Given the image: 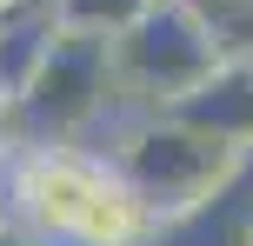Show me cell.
Wrapping results in <instances>:
<instances>
[{
	"label": "cell",
	"instance_id": "30bf717a",
	"mask_svg": "<svg viewBox=\"0 0 253 246\" xmlns=\"http://www.w3.org/2000/svg\"><path fill=\"white\" fill-rule=\"evenodd\" d=\"M0 127H7V100H0Z\"/></svg>",
	"mask_w": 253,
	"mask_h": 246
},
{
	"label": "cell",
	"instance_id": "8fae6325",
	"mask_svg": "<svg viewBox=\"0 0 253 246\" xmlns=\"http://www.w3.org/2000/svg\"><path fill=\"white\" fill-rule=\"evenodd\" d=\"M247 246H253V220H247Z\"/></svg>",
	"mask_w": 253,
	"mask_h": 246
},
{
	"label": "cell",
	"instance_id": "5b68a950",
	"mask_svg": "<svg viewBox=\"0 0 253 246\" xmlns=\"http://www.w3.org/2000/svg\"><path fill=\"white\" fill-rule=\"evenodd\" d=\"M100 173H107V167H93V160H80V153L40 146V153L13 173V193H20V207H27V220H34V226L74 240V226H80V213H87Z\"/></svg>",
	"mask_w": 253,
	"mask_h": 246
},
{
	"label": "cell",
	"instance_id": "ba28073f",
	"mask_svg": "<svg viewBox=\"0 0 253 246\" xmlns=\"http://www.w3.org/2000/svg\"><path fill=\"white\" fill-rule=\"evenodd\" d=\"M0 246H27V240H20V233H13V226H0Z\"/></svg>",
	"mask_w": 253,
	"mask_h": 246
},
{
	"label": "cell",
	"instance_id": "52a82bcc",
	"mask_svg": "<svg viewBox=\"0 0 253 246\" xmlns=\"http://www.w3.org/2000/svg\"><path fill=\"white\" fill-rule=\"evenodd\" d=\"M60 34H93V40H120L153 0H47Z\"/></svg>",
	"mask_w": 253,
	"mask_h": 246
},
{
	"label": "cell",
	"instance_id": "3957f363",
	"mask_svg": "<svg viewBox=\"0 0 253 246\" xmlns=\"http://www.w3.org/2000/svg\"><path fill=\"white\" fill-rule=\"evenodd\" d=\"M107 80H114V40H93V34H53L47 60H40L34 87L20 93V106L13 113L27 120V127L40 133H74L80 120L100 113V93Z\"/></svg>",
	"mask_w": 253,
	"mask_h": 246
},
{
	"label": "cell",
	"instance_id": "6da1fadb",
	"mask_svg": "<svg viewBox=\"0 0 253 246\" xmlns=\"http://www.w3.org/2000/svg\"><path fill=\"white\" fill-rule=\"evenodd\" d=\"M220 60H227V40L193 0H153L114 40V80H126L133 93H147L160 106L187 100Z\"/></svg>",
	"mask_w": 253,
	"mask_h": 246
},
{
	"label": "cell",
	"instance_id": "7a4b0ae2",
	"mask_svg": "<svg viewBox=\"0 0 253 246\" xmlns=\"http://www.w3.org/2000/svg\"><path fill=\"white\" fill-rule=\"evenodd\" d=\"M240 160L247 153L160 120V127L133 133V146H126V160H120V180L153 207V220H187V213H200L207 200L240 173Z\"/></svg>",
	"mask_w": 253,
	"mask_h": 246
},
{
	"label": "cell",
	"instance_id": "8992f818",
	"mask_svg": "<svg viewBox=\"0 0 253 246\" xmlns=\"http://www.w3.org/2000/svg\"><path fill=\"white\" fill-rule=\"evenodd\" d=\"M153 233H160L153 207L120 180V173H100V186H93V200H87V213H80L74 240L80 246H140V240H153Z\"/></svg>",
	"mask_w": 253,
	"mask_h": 246
},
{
	"label": "cell",
	"instance_id": "9c48e42d",
	"mask_svg": "<svg viewBox=\"0 0 253 246\" xmlns=\"http://www.w3.org/2000/svg\"><path fill=\"white\" fill-rule=\"evenodd\" d=\"M7 7H20V0H0V13H7Z\"/></svg>",
	"mask_w": 253,
	"mask_h": 246
},
{
	"label": "cell",
	"instance_id": "277c9868",
	"mask_svg": "<svg viewBox=\"0 0 253 246\" xmlns=\"http://www.w3.org/2000/svg\"><path fill=\"white\" fill-rule=\"evenodd\" d=\"M160 120H173V127H187V133H207V140L247 153L253 146V60L247 53H227V60H220L187 100H173Z\"/></svg>",
	"mask_w": 253,
	"mask_h": 246
}]
</instances>
